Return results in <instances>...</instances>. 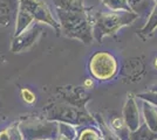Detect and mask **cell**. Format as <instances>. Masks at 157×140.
Here are the masks:
<instances>
[{"label": "cell", "instance_id": "8", "mask_svg": "<svg viewBox=\"0 0 157 140\" xmlns=\"http://www.w3.org/2000/svg\"><path fill=\"white\" fill-rule=\"evenodd\" d=\"M19 8V0H0V27L15 25Z\"/></svg>", "mask_w": 157, "mask_h": 140}, {"label": "cell", "instance_id": "3", "mask_svg": "<svg viewBox=\"0 0 157 140\" xmlns=\"http://www.w3.org/2000/svg\"><path fill=\"white\" fill-rule=\"evenodd\" d=\"M88 69L95 80L107 82L117 75L118 63L113 54L108 52H96L89 59Z\"/></svg>", "mask_w": 157, "mask_h": 140}, {"label": "cell", "instance_id": "20", "mask_svg": "<svg viewBox=\"0 0 157 140\" xmlns=\"http://www.w3.org/2000/svg\"><path fill=\"white\" fill-rule=\"evenodd\" d=\"M54 140H71V139H68L67 137L62 135V134H59V135H58V137H56V138H55Z\"/></svg>", "mask_w": 157, "mask_h": 140}, {"label": "cell", "instance_id": "19", "mask_svg": "<svg viewBox=\"0 0 157 140\" xmlns=\"http://www.w3.org/2000/svg\"><path fill=\"white\" fill-rule=\"evenodd\" d=\"M85 87H87V88L93 87V80H92V78H88V80L86 81V82H85Z\"/></svg>", "mask_w": 157, "mask_h": 140}, {"label": "cell", "instance_id": "2", "mask_svg": "<svg viewBox=\"0 0 157 140\" xmlns=\"http://www.w3.org/2000/svg\"><path fill=\"white\" fill-rule=\"evenodd\" d=\"M136 19H137V14L135 12H125V11L100 12L94 16L93 38L100 42L105 36L116 34L122 27L131 25Z\"/></svg>", "mask_w": 157, "mask_h": 140}, {"label": "cell", "instance_id": "4", "mask_svg": "<svg viewBox=\"0 0 157 140\" xmlns=\"http://www.w3.org/2000/svg\"><path fill=\"white\" fill-rule=\"evenodd\" d=\"M24 140H54L59 135V123L53 120H28L19 124Z\"/></svg>", "mask_w": 157, "mask_h": 140}, {"label": "cell", "instance_id": "16", "mask_svg": "<svg viewBox=\"0 0 157 140\" xmlns=\"http://www.w3.org/2000/svg\"><path fill=\"white\" fill-rule=\"evenodd\" d=\"M21 97H22L24 102L27 103V104H34L35 100H36V96L29 89H26V88L21 89Z\"/></svg>", "mask_w": 157, "mask_h": 140}, {"label": "cell", "instance_id": "10", "mask_svg": "<svg viewBox=\"0 0 157 140\" xmlns=\"http://www.w3.org/2000/svg\"><path fill=\"white\" fill-rule=\"evenodd\" d=\"M157 133L147 124L138 126L137 130L129 132V140H156Z\"/></svg>", "mask_w": 157, "mask_h": 140}, {"label": "cell", "instance_id": "17", "mask_svg": "<svg viewBox=\"0 0 157 140\" xmlns=\"http://www.w3.org/2000/svg\"><path fill=\"white\" fill-rule=\"evenodd\" d=\"M138 98H142V99L149 102L151 104H155L157 105V93L156 92H145V93H140L138 95Z\"/></svg>", "mask_w": 157, "mask_h": 140}, {"label": "cell", "instance_id": "18", "mask_svg": "<svg viewBox=\"0 0 157 140\" xmlns=\"http://www.w3.org/2000/svg\"><path fill=\"white\" fill-rule=\"evenodd\" d=\"M0 140H11V132L10 128L0 131Z\"/></svg>", "mask_w": 157, "mask_h": 140}, {"label": "cell", "instance_id": "13", "mask_svg": "<svg viewBox=\"0 0 157 140\" xmlns=\"http://www.w3.org/2000/svg\"><path fill=\"white\" fill-rule=\"evenodd\" d=\"M102 134L96 127L85 126L78 132V137L75 140H101Z\"/></svg>", "mask_w": 157, "mask_h": 140}, {"label": "cell", "instance_id": "5", "mask_svg": "<svg viewBox=\"0 0 157 140\" xmlns=\"http://www.w3.org/2000/svg\"><path fill=\"white\" fill-rule=\"evenodd\" d=\"M47 118L48 120L58 121V123L72 124L74 126H81V125L89 126V124L94 123V119L92 117H89L85 112L63 104H59L51 107V110L47 113Z\"/></svg>", "mask_w": 157, "mask_h": 140}, {"label": "cell", "instance_id": "7", "mask_svg": "<svg viewBox=\"0 0 157 140\" xmlns=\"http://www.w3.org/2000/svg\"><path fill=\"white\" fill-rule=\"evenodd\" d=\"M42 25L44 23L34 22L27 29L21 32L19 35H15L11 45V50L13 53H21L31 48L42 33V29H44Z\"/></svg>", "mask_w": 157, "mask_h": 140}, {"label": "cell", "instance_id": "1", "mask_svg": "<svg viewBox=\"0 0 157 140\" xmlns=\"http://www.w3.org/2000/svg\"><path fill=\"white\" fill-rule=\"evenodd\" d=\"M60 29L66 36L78 39L86 45L93 41V23L82 5L75 0H55Z\"/></svg>", "mask_w": 157, "mask_h": 140}, {"label": "cell", "instance_id": "21", "mask_svg": "<svg viewBox=\"0 0 157 140\" xmlns=\"http://www.w3.org/2000/svg\"><path fill=\"white\" fill-rule=\"evenodd\" d=\"M155 67L157 68V59H156V60H155Z\"/></svg>", "mask_w": 157, "mask_h": 140}, {"label": "cell", "instance_id": "6", "mask_svg": "<svg viewBox=\"0 0 157 140\" xmlns=\"http://www.w3.org/2000/svg\"><path fill=\"white\" fill-rule=\"evenodd\" d=\"M20 8L26 11L27 13L32 16L35 22H40L44 25H49L56 31V33H60V23L53 16L51 9L48 8L46 2L44 0H19Z\"/></svg>", "mask_w": 157, "mask_h": 140}, {"label": "cell", "instance_id": "22", "mask_svg": "<svg viewBox=\"0 0 157 140\" xmlns=\"http://www.w3.org/2000/svg\"><path fill=\"white\" fill-rule=\"evenodd\" d=\"M156 140H157V139H156Z\"/></svg>", "mask_w": 157, "mask_h": 140}, {"label": "cell", "instance_id": "15", "mask_svg": "<svg viewBox=\"0 0 157 140\" xmlns=\"http://www.w3.org/2000/svg\"><path fill=\"white\" fill-rule=\"evenodd\" d=\"M157 27V5L154 8L152 13H151L149 20L147 22V25L144 26V28L142 29V33L143 34H149L150 32H152L155 28Z\"/></svg>", "mask_w": 157, "mask_h": 140}, {"label": "cell", "instance_id": "12", "mask_svg": "<svg viewBox=\"0 0 157 140\" xmlns=\"http://www.w3.org/2000/svg\"><path fill=\"white\" fill-rule=\"evenodd\" d=\"M143 114L145 124L150 127L152 131L157 132V111L154 107L144 103L143 104Z\"/></svg>", "mask_w": 157, "mask_h": 140}, {"label": "cell", "instance_id": "11", "mask_svg": "<svg viewBox=\"0 0 157 140\" xmlns=\"http://www.w3.org/2000/svg\"><path fill=\"white\" fill-rule=\"evenodd\" d=\"M102 4L105 6L108 11H114V12H132L130 7V4L128 0H102Z\"/></svg>", "mask_w": 157, "mask_h": 140}, {"label": "cell", "instance_id": "14", "mask_svg": "<svg viewBox=\"0 0 157 140\" xmlns=\"http://www.w3.org/2000/svg\"><path fill=\"white\" fill-rule=\"evenodd\" d=\"M59 134H62L71 140H75L78 137V128L72 124L59 123Z\"/></svg>", "mask_w": 157, "mask_h": 140}, {"label": "cell", "instance_id": "9", "mask_svg": "<svg viewBox=\"0 0 157 140\" xmlns=\"http://www.w3.org/2000/svg\"><path fill=\"white\" fill-rule=\"evenodd\" d=\"M123 121L129 132L137 130L140 126V111L135 98L131 95L128 97L123 107Z\"/></svg>", "mask_w": 157, "mask_h": 140}]
</instances>
